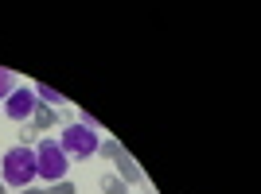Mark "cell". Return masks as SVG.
Masks as SVG:
<instances>
[{"label": "cell", "mask_w": 261, "mask_h": 194, "mask_svg": "<svg viewBox=\"0 0 261 194\" xmlns=\"http://www.w3.org/2000/svg\"><path fill=\"white\" fill-rule=\"evenodd\" d=\"M35 148H8L0 155V183L12 186V190H23V186H35Z\"/></svg>", "instance_id": "6da1fadb"}, {"label": "cell", "mask_w": 261, "mask_h": 194, "mask_svg": "<svg viewBox=\"0 0 261 194\" xmlns=\"http://www.w3.org/2000/svg\"><path fill=\"white\" fill-rule=\"evenodd\" d=\"M98 144L101 136L94 132V124H86V120H74V124H66L63 136H59V148H63L66 159H74V163H86L98 155Z\"/></svg>", "instance_id": "7a4b0ae2"}, {"label": "cell", "mask_w": 261, "mask_h": 194, "mask_svg": "<svg viewBox=\"0 0 261 194\" xmlns=\"http://www.w3.org/2000/svg\"><path fill=\"white\" fill-rule=\"evenodd\" d=\"M66 171H70V159L63 155L59 140H39L35 144V175H39L43 183H59V179H66Z\"/></svg>", "instance_id": "3957f363"}, {"label": "cell", "mask_w": 261, "mask_h": 194, "mask_svg": "<svg viewBox=\"0 0 261 194\" xmlns=\"http://www.w3.org/2000/svg\"><path fill=\"white\" fill-rule=\"evenodd\" d=\"M35 89H28V86H16L8 97H4V117L8 120H20V124H28L32 120V113H35Z\"/></svg>", "instance_id": "277c9868"}, {"label": "cell", "mask_w": 261, "mask_h": 194, "mask_svg": "<svg viewBox=\"0 0 261 194\" xmlns=\"http://www.w3.org/2000/svg\"><path fill=\"white\" fill-rule=\"evenodd\" d=\"M113 167H117V171H113V175H117V179H121V183H125V186H141V183H144V171H141V167H137V159H133L129 151H125V155H121V159L113 163Z\"/></svg>", "instance_id": "5b68a950"}, {"label": "cell", "mask_w": 261, "mask_h": 194, "mask_svg": "<svg viewBox=\"0 0 261 194\" xmlns=\"http://www.w3.org/2000/svg\"><path fill=\"white\" fill-rule=\"evenodd\" d=\"M35 132H47V128H55L59 124V109H51V105H35V113H32V120H28Z\"/></svg>", "instance_id": "8992f818"}, {"label": "cell", "mask_w": 261, "mask_h": 194, "mask_svg": "<svg viewBox=\"0 0 261 194\" xmlns=\"http://www.w3.org/2000/svg\"><path fill=\"white\" fill-rule=\"evenodd\" d=\"M98 155H101V159H109V163H117L121 155H125V148H121V140H113V136H106V140L98 144Z\"/></svg>", "instance_id": "52a82bcc"}, {"label": "cell", "mask_w": 261, "mask_h": 194, "mask_svg": "<svg viewBox=\"0 0 261 194\" xmlns=\"http://www.w3.org/2000/svg\"><path fill=\"white\" fill-rule=\"evenodd\" d=\"M35 89V101H39V105H66V101H63V93H59V89H51V86H32Z\"/></svg>", "instance_id": "ba28073f"}, {"label": "cell", "mask_w": 261, "mask_h": 194, "mask_svg": "<svg viewBox=\"0 0 261 194\" xmlns=\"http://www.w3.org/2000/svg\"><path fill=\"white\" fill-rule=\"evenodd\" d=\"M101 190H106V194H129V186H125V183H121V179H117V175H113V171H109V175H101Z\"/></svg>", "instance_id": "9c48e42d"}, {"label": "cell", "mask_w": 261, "mask_h": 194, "mask_svg": "<svg viewBox=\"0 0 261 194\" xmlns=\"http://www.w3.org/2000/svg\"><path fill=\"white\" fill-rule=\"evenodd\" d=\"M12 89H16V74H12L8 66H0V101H4Z\"/></svg>", "instance_id": "30bf717a"}, {"label": "cell", "mask_w": 261, "mask_h": 194, "mask_svg": "<svg viewBox=\"0 0 261 194\" xmlns=\"http://www.w3.org/2000/svg\"><path fill=\"white\" fill-rule=\"evenodd\" d=\"M16 136H20V148H35V144H39V132H35L32 124H23Z\"/></svg>", "instance_id": "8fae6325"}, {"label": "cell", "mask_w": 261, "mask_h": 194, "mask_svg": "<svg viewBox=\"0 0 261 194\" xmlns=\"http://www.w3.org/2000/svg\"><path fill=\"white\" fill-rule=\"evenodd\" d=\"M47 194H78V186L70 183V179H59V183L47 186Z\"/></svg>", "instance_id": "7c38bea8"}, {"label": "cell", "mask_w": 261, "mask_h": 194, "mask_svg": "<svg viewBox=\"0 0 261 194\" xmlns=\"http://www.w3.org/2000/svg\"><path fill=\"white\" fill-rule=\"evenodd\" d=\"M20 194H47V190H43V186H23Z\"/></svg>", "instance_id": "4fadbf2b"}, {"label": "cell", "mask_w": 261, "mask_h": 194, "mask_svg": "<svg viewBox=\"0 0 261 194\" xmlns=\"http://www.w3.org/2000/svg\"><path fill=\"white\" fill-rule=\"evenodd\" d=\"M0 194H8V186H4V183H0Z\"/></svg>", "instance_id": "5bb4252c"}]
</instances>
